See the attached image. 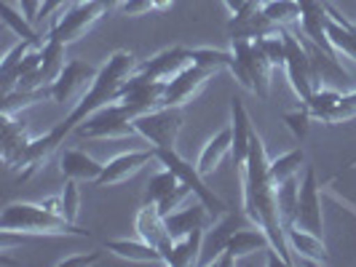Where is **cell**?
I'll use <instances>...</instances> for the list:
<instances>
[{"label": "cell", "mask_w": 356, "mask_h": 267, "mask_svg": "<svg viewBox=\"0 0 356 267\" xmlns=\"http://www.w3.org/2000/svg\"><path fill=\"white\" fill-rule=\"evenodd\" d=\"M282 35L286 43V59H284V72L289 86L295 91V96L300 102H308L314 94V70H311V59L305 51L303 40L298 37V33L292 27H282Z\"/></svg>", "instance_id": "obj_7"}, {"label": "cell", "mask_w": 356, "mask_h": 267, "mask_svg": "<svg viewBox=\"0 0 356 267\" xmlns=\"http://www.w3.org/2000/svg\"><path fill=\"white\" fill-rule=\"evenodd\" d=\"M105 163L94 160L83 150H65L59 155V171L65 179H78V182H97L102 174Z\"/></svg>", "instance_id": "obj_21"}, {"label": "cell", "mask_w": 356, "mask_h": 267, "mask_svg": "<svg viewBox=\"0 0 356 267\" xmlns=\"http://www.w3.org/2000/svg\"><path fill=\"white\" fill-rule=\"evenodd\" d=\"M0 153H3V163L8 169H14V163L22 158V153L30 144V128L22 121V115H11V112H0Z\"/></svg>", "instance_id": "obj_17"}, {"label": "cell", "mask_w": 356, "mask_h": 267, "mask_svg": "<svg viewBox=\"0 0 356 267\" xmlns=\"http://www.w3.org/2000/svg\"><path fill=\"white\" fill-rule=\"evenodd\" d=\"M346 24H348V27H351V30L356 33V24H354V21H348V19H346Z\"/></svg>", "instance_id": "obj_43"}, {"label": "cell", "mask_w": 356, "mask_h": 267, "mask_svg": "<svg viewBox=\"0 0 356 267\" xmlns=\"http://www.w3.org/2000/svg\"><path fill=\"white\" fill-rule=\"evenodd\" d=\"M99 262V251H89V254H70L65 259H59L56 267H89Z\"/></svg>", "instance_id": "obj_39"}, {"label": "cell", "mask_w": 356, "mask_h": 267, "mask_svg": "<svg viewBox=\"0 0 356 267\" xmlns=\"http://www.w3.org/2000/svg\"><path fill=\"white\" fill-rule=\"evenodd\" d=\"M263 11H266V17L270 19L276 27L300 24V17H303L300 0H266V3H263Z\"/></svg>", "instance_id": "obj_28"}, {"label": "cell", "mask_w": 356, "mask_h": 267, "mask_svg": "<svg viewBox=\"0 0 356 267\" xmlns=\"http://www.w3.org/2000/svg\"><path fill=\"white\" fill-rule=\"evenodd\" d=\"M134 230H137V238H143L145 243L156 246V249L163 254V259L172 254V246H175V238L166 227V216L159 212L156 203H147L145 200L140 206V212L134 216Z\"/></svg>", "instance_id": "obj_13"}, {"label": "cell", "mask_w": 356, "mask_h": 267, "mask_svg": "<svg viewBox=\"0 0 356 267\" xmlns=\"http://www.w3.org/2000/svg\"><path fill=\"white\" fill-rule=\"evenodd\" d=\"M156 160H159L163 169H169V171H175L179 177L182 184H188L191 190H193V198L201 200L207 209L212 214H225L231 212L228 206H225V200L214 193L212 187L204 182V174L198 171L196 163H191V160H185L182 155L177 153V147L175 150H156Z\"/></svg>", "instance_id": "obj_6"}, {"label": "cell", "mask_w": 356, "mask_h": 267, "mask_svg": "<svg viewBox=\"0 0 356 267\" xmlns=\"http://www.w3.org/2000/svg\"><path fill=\"white\" fill-rule=\"evenodd\" d=\"M282 121L286 123L289 134L295 137V142H303L305 137H308V131H311L314 115H311V110H308L305 102H298V107H292V110H284V112H282Z\"/></svg>", "instance_id": "obj_32"}, {"label": "cell", "mask_w": 356, "mask_h": 267, "mask_svg": "<svg viewBox=\"0 0 356 267\" xmlns=\"http://www.w3.org/2000/svg\"><path fill=\"white\" fill-rule=\"evenodd\" d=\"M284 232L289 251L298 254V265H330V251L321 235L305 230L300 225H286Z\"/></svg>", "instance_id": "obj_16"}, {"label": "cell", "mask_w": 356, "mask_h": 267, "mask_svg": "<svg viewBox=\"0 0 356 267\" xmlns=\"http://www.w3.org/2000/svg\"><path fill=\"white\" fill-rule=\"evenodd\" d=\"M75 0H46L43 3V8H40V19H49L54 17L59 8H65V6H72Z\"/></svg>", "instance_id": "obj_40"}, {"label": "cell", "mask_w": 356, "mask_h": 267, "mask_svg": "<svg viewBox=\"0 0 356 267\" xmlns=\"http://www.w3.org/2000/svg\"><path fill=\"white\" fill-rule=\"evenodd\" d=\"M131 123H134L137 137H143L145 142H150L156 150H175L182 123H185V107L163 105L145 115H137Z\"/></svg>", "instance_id": "obj_3"}, {"label": "cell", "mask_w": 356, "mask_h": 267, "mask_svg": "<svg viewBox=\"0 0 356 267\" xmlns=\"http://www.w3.org/2000/svg\"><path fill=\"white\" fill-rule=\"evenodd\" d=\"M298 196H300V177L286 179L284 184L276 187V200H279V214H282L284 227L295 222V214H298Z\"/></svg>", "instance_id": "obj_31"}, {"label": "cell", "mask_w": 356, "mask_h": 267, "mask_svg": "<svg viewBox=\"0 0 356 267\" xmlns=\"http://www.w3.org/2000/svg\"><path fill=\"white\" fill-rule=\"evenodd\" d=\"M247 225H252V219L247 216L244 209H241V212L220 214V219L214 222L212 232H207V235H204V251H209V257H207V259H201V262H204V265H209V259H214L220 251H225L228 241L233 238V232L241 230V227H247Z\"/></svg>", "instance_id": "obj_19"}, {"label": "cell", "mask_w": 356, "mask_h": 267, "mask_svg": "<svg viewBox=\"0 0 356 267\" xmlns=\"http://www.w3.org/2000/svg\"><path fill=\"white\" fill-rule=\"evenodd\" d=\"M163 96H166V83L163 80H153L143 72H134L131 78H126L124 86L118 89L115 102H121L137 118V115H145L150 110L163 107Z\"/></svg>", "instance_id": "obj_8"}, {"label": "cell", "mask_w": 356, "mask_h": 267, "mask_svg": "<svg viewBox=\"0 0 356 267\" xmlns=\"http://www.w3.org/2000/svg\"><path fill=\"white\" fill-rule=\"evenodd\" d=\"M231 137H233V147H231V158L233 166L241 171L244 163H247V155H250L252 147V137H254V128H252V118L247 112L244 102L238 96L231 99Z\"/></svg>", "instance_id": "obj_18"}, {"label": "cell", "mask_w": 356, "mask_h": 267, "mask_svg": "<svg viewBox=\"0 0 356 267\" xmlns=\"http://www.w3.org/2000/svg\"><path fill=\"white\" fill-rule=\"evenodd\" d=\"M268 249H270V238L266 235V230H260V227H254V225H247V227L236 230L233 238L228 241V246H225V251L231 254L236 262H241V259H247L252 254L268 251Z\"/></svg>", "instance_id": "obj_23"}, {"label": "cell", "mask_w": 356, "mask_h": 267, "mask_svg": "<svg viewBox=\"0 0 356 267\" xmlns=\"http://www.w3.org/2000/svg\"><path fill=\"white\" fill-rule=\"evenodd\" d=\"M188 64H193V49H185V46H169L163 51L153 53L150 59L140 62V70L143 75L153 78V80H163L169 83L177 72H182Z\"/></svg>", "instance_id": "obj_14"}, {"label": "cell", "mask_w": 356, "mask_h": 267, "mask_svg": "<svg viewBox=\"0 0 356 267\" xmlns=\"http://www.w3.org/2000/svg\"><path fill=\"white\" fill-rule=\"evenodd\" d=\"M268 163H270V155H268L260 134L254 131L247 163L238 171V177H241V193H244V206L241 209L247 212V216L252 219L254 227L266 230V235L270 238V249L284 259L286 267H292L295 265V257H292L289 243H286L284 222H282V214H279L276 187H273L270 174H268Z\"/></svg>", "instance_id": "obj_1"}, {"label": "cell", "mask_w": 356, "mask_h": 267, "mask_svg": "<svg viewBox=\"0 0 356 267\" xmlns=\"http://www.w3.org/2000/svg\"><path fill=\"white\" fill-rule=\"evenodd\" d=\"M113 8H115L113 0H75L70 8L51 24L49 37L70 46V43L86 35L91 27L102 17H107V11H113Z\"/></svg>", "instance_id": "obj_4"}, {"label": "cell", "mask_w": 356, "mask_h": 267, "mask_svg": "<svg viewBox=\"0 0 356 267\" xmlns=\"http://www.w3.org/2000/svg\"><path fill=\"white\" fill-rule=\"evenodd\" d=\"M204 235L207 230H196L185 238H177L172 254L166 257V265L169 267H191L201 262V251H204Z\"/></svg>", "instance_id": "obj_26"}, {"label": "cell", "mask_w": 356, "mask_h": 267, "mask_svg": "<svg viewBox=\"0 0 356 267\" xmlns=\"http://www.w3.org/2000/svg\"><path fill=\"white\" fill-rule=\"evenodd\" d=\"M231 59H233L231 49H193V62L214 67V70H228Z\"/></svg>", "instance_id": "obj_36"}, {"label": "cell", "mask_w": 356, "mask_h": 267, "mask_svg": "<svg viewBox=\"0 0 356 267\" xmlns=\"http://www.w3.org/2000/svg\"><path fill=\"white\" fill-rule=\"evenodd\" d=\"M231 147H233V137H231V126H225V128H220L217 134H214L209 142L201 147V153H198V171L204 174V177H209L217 171V166L225 160V155H231Z\"/></svg>", "instance_id": "obj_24"}, {"label": "cell", "mask_w": 356, "mask_h": 267, "mask_svg": "<svg viewBox=\"0 0 356 267\" xmlns=\"http://www.w3.org/2000/svg\"><path fill=\"white\" fill-rule=\"evenodd\" d=\"M43 99H51L49 86H46V89H14V91H8V94H3V107H0V112L19 115L24 107L38 105V102H43Z\"/></svg>", "instance_id": "obj_29"}, {"label": "cell", "mask_w": 356, "mask_h": 267, "mask_svg": "<svg viewBox=\"0 0 356 267\" xmlns=\"http://www.w3.org/2000/svg\"><path fill=\"white\" fill-rule=\"evenodd\" d=\"M231 51L241 59V64L247 67V75L252 80V94H257L260 99H268L270 94V72L273 64L260 49L257 40H247V37H231Z\"/></svg>", "instance_id": "obj_10"}, {"label": "cell", "mask_w": 356, "mask_h": 267, "mask_svg": "<svg viewBox=\"0 0 356 267\" xmlns=\"http://www.w3.org/2000/svg\"><path fill=\"white\" fill-rule=\"evenodd\" d=\"M0 232H11V235H75V238H89L91 235L78 222H70L62 214L43 206V200L40 203H27V200L8 203L0 214Z\"/></svg>", "instance_id": "obj_2"}, {"label": "cell", "mask_w": 356, "mask_h": 267, "mask_svg": "<svg viewBox=\"0 0 356 267\" xmlns=\"http://www.w3.org/2000/svg\"><path fill=\"white\" fill-rule=\"evenodd\" d=\"M179 184H182V182H179L177 174L169 171V169H163V171H159L156 177H150L147 190H145V200H147V203H161L166 196H172Z\"/></svg>", "instance_id": "obj_33"}, {"label": "cell", "mask_w": 356, "mask_h": 267, "mask_svg": "<svg viewBox=\"0 0 356 267\" xmlns=\"http://www.w3.org/2000/svg\"><path fill=\"white\" fill-rule=\"evenodd\" d=\"M33 49H40V46H38V43H33V40H19L14 49H8V51H6L3 62H0V72H8L11 67H17L19 62H22L27 53L33 51Z\"/></svg>", "instance_id": "obj_37"}, {"label": "cell", "mask_w": 356, "mask_h": 267, "mask_svg": "<svg viewBox=\"0 0 356 267\" xmlns=\"http://www.w3.org/2000/svg\"><path fill=\"white\" fill-rule=\"evenodd\" d=\"M131 121H134V115L121 102H110V105L99 107L97 112H91L83 123L75 126L72 134L81 139H121V137L137 134Z\"/></svg>", "instance_id": "obj_5"}, {"label": "cell", "mask_w": 356, "mask_h": 267, "mask_svg": "<svg viewBox=\"0 0 356 267\" xmlns=\"http://www.w3.org/2000/svg\"><path fill=\"white\" fill-rule=\"evenodd\" d=\"M59 214L70 222H78L81 214V190H78V179H67L62 193H59Z\"/></svg>", "instance_id": "obj_34"}, {"label": "cell", "mask_w": 356, "mask_h": 267, "mask_svg": "<svg viewBox=\"0 0 356 267\" xmlns=\"http://www.w3.org/2000/svg\"><path fill=\"white\" fill-rule=\"evenodd\" d=\"M279 27L266 17L263 8L244 14V17H231L228 21V35L231 37H247V40H260L266 35H273Z\"/></svg>", "instance_id": "obj_25"}, {"label": "cell", "mask_w": 356, "mask_h": 267, "mask_svg": "<svg viewBox=\"0 0 356 267\" xmlns=\"http://www.w3.org/2000/svg\"><path fill=\"white\" fill-rule=\"evenodd\" d=\"M305 230L316 232L324 238V212H321V184L314 166H305L300 179V196H298V214L295 222Z\"/></svg>", "instance_id": "obj_11"}, {"label": "cell", "mask_w": 356, "mask_h": 267, "mask_svg": "<svg viewBox=\"0 0 356 267\" xmlns=\"http://www.w3.org/2000/svg\"><path fill=\"white\" fill-rule=\"evenodd\" d=\"M105 249L121 259H129V262H140V265H166L163 254H161L156 246L145 243L143 238L137 241H126V238H113V241H105Z\"/></svg>", "instance_id": "obj_22"}, {"label": "cell", "mask_w": 356, "mask_h": 267, "mask_svg": "<svg viewBox=\"0 0 356 267\" xmlns=\"http://www.w3.org/2000/svg\"><path fill=\"white\" fill-rule=\"evenodd\" d=\"M343 96H346V102H348V105H351V107L356 110V89H354V91H348V94H343Z\"/></svg>", "instance_id": "obj_42"}, {"label": "cell", "mask_w": 356, "mask_h": 267, "mask_svg": "<svg viewBox=\"0 0 356 267\" xmlns=\"http://www.w3.org/2000/svg\"><path fill=\"white\" fill-rule=\"evenodd\" d=\"M214 222V214L198 200L193 206H182L177 212H172L166 216V227L172 232V238L177 241V238H185V235H191V232L196 230H209Z\"/></svg>", "instance_id": "obj_20"}, {"label": "cell", "mask_w": 356, "mask_h": 267, "mask_svg": "<svg viewBox=\"0 0 356 267\" xmlns=\"http://www.w3.org/2000/svg\"><path fill=\"white\" fill-rule=\"evenodd\" d=\"M0 14H3V24H6V27H8L19 40H33V43H38V46H46V40L38 35L35 24L24 17V14H17L8 3H3V6H0Z\"/></svg>", "instance_id": "obj_30"}, {"label": "cell", "mask_w": 356, "mask_h": 267, "mask_svg": "<svg viewBox=\"0 0 356 267\" xmlns=\"http://www.w3.org/2000/svg\"><path fill=\"white\" fill-rule=\"evenodd\" d=\"M150 160H156V147L150 150H129V153H121L115 158H110L102 169L99 179L94 182L97 187H113V184H121L126 179H131L143 166H147Z\"/></svg>", "instance_id": "obj_15"}, {"label": "cell", "mask_w": 356, "mask_h": 267, "mask_svg": "<svg viewBox=\"0 0 356 267\" xmlns=\"http://www.w3.org/2000/svg\"><path fill=\"white\" fill-rule=\"evenodd\" d=\"M115 11H121L126 17H145V14L156 11V3L153 0H121Z\"/></svg>", "instance_id": "obj_38"}, {"label": "cell", "mask_w": 356, "mask_h": 267, "mask_svg": "<svg viewBox=\"0 0 356 267\" xmlns=\"http://www.w3.org/2000/svg\"><path fill=\"white\" fill-rule=\"evenodd\" d=\"M153 3H156V11H166V8H169L175 0H153Z\"/></svg>", "instance_id": "obj_41"}, {"label": "cell", "mask_w": 356, "mask_h": 267, "mask_svg": "<svg viewBox=\"0 0 356 267\" xmlns=\"http://www.w3.org/2000/svg\"><path fill=\"white\" fill-rule=\"evenodd\" d=\"M300 169H305L303 147H295V150H289L284 155H276V158H270V163H268V174H270L273 187L284 184L286 179L300 177Z\"/></svg>", "instance_id": "obj_27"}, {"label": "cell", "mask_w": 356, "mask_h": 267, "mask_svg": "<svg viewBox=\"0 0 356 267\" xmlns=\"http://www.w3.org/2000/svg\"><path fill=\"white\" fill-rule=\"evenodd\" d=\"M260 43V49L266 51V56L270 59V64H273V70L276 67H282L284 70V59H286V43H284V35H282V27L273 33V35H266L257 40Z\"/></svg>", "instance_id": "obj_35"}, {"label": "cell", "mask_w": 356, "mask_h": 267, "mask_svg": "<svg viewBox=\"0 0 356 267\" xmlns=\"http://www.w3.org/2000/svg\"><path fill=\"white\" fill-rule=\"evenodd\" d=\"M220 70L207 67V64H188L182 72H177L169 83H166V96H163V105H177L185 107L188 102H193L201 91L207 89V83L212 80Z\"/></svg>", "instance_id": "obj_12"}, {"label": "cell", "mask_w": 356, "mask_h": 267, "mask_svg": "<svg viewBox=\"0 0 356 267\" xmlns=\"http://www.w3.org/2000/svg\"><path fill=\"white\" fill-rule=\"evenodd\" d=\"M99 67H94L91 62H83V59H70L65 64V70L59 72V78L54 80L49 91H51V102L54 105H70L75 99H81L89 86L94 83Z\"/></svg>", "instance_id": "obj_9"}]
</instances>
